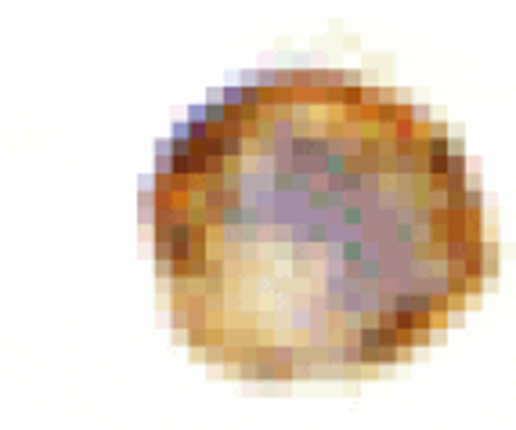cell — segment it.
<instances>
[{
	"label": "cell",
	"instance_id": "6da1fadb",
	"mask_svg": "<svg viewBox=\"0 0 516 430\" xmlns=\"http://www.w3.org/2000/svg\"><path fill=\"white\" fill-rule=\"evenodd\" d=\"M148 228L173 329L246 380L401 362L495 271L462 145L336 69L264 72L195 112L155 163Z\"/></svg>",
	"mask_w": 516,
	"mask_h": 430
}]
</instances>
